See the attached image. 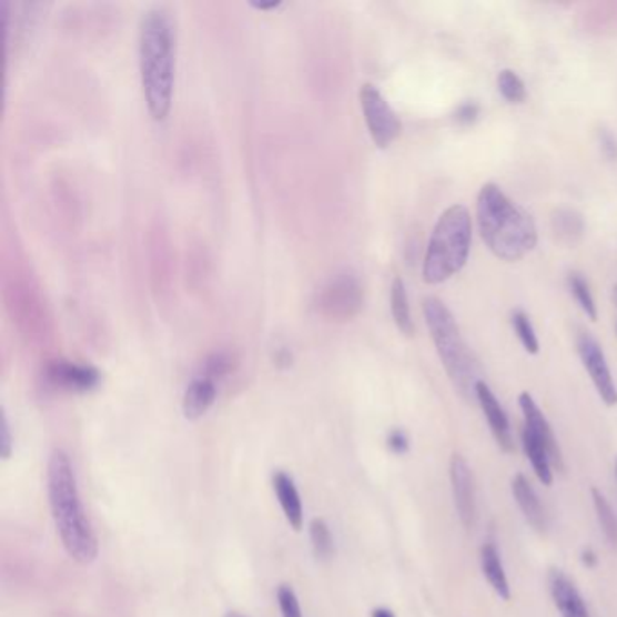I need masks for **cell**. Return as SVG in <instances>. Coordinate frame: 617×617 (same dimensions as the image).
I'll use <instances>...</instances> for the list:
<instances>
[{
  "mask_svg": "<svg viewBox=\"0 0 617 617\" xmlns=\"http://www.w3.org/2000/svg\"><path fill=\"white\" fill-rule=\"evenodd\" d=\"M140 77L149 113L162 122L171 113L176 69V37L171 13L165 8L145 11L140 24Z\"/></svg>",
  "mask_w": 617,
  "mask_h": 617,
  "instance_id": "1",
  "label": "cell"
},
{
  "mask_svg": "<svg viewBox=\"0 0 617 617\" xmlns=\"http://www.w3.org/2000/svg\"><path fill=\"white\" fill-rule=\"evenodd\" d=\"M48 496L51 515L69 558L80 565L93 564L99 556V539L85 515L73 464L68 453L54 449L48 464Z\"/></svg>",
  "mask_w": 617,
  "mask_h": 617,
  "instance_id": "2",
  "label": "cell"
},
{
  "mask_svg": "<svg viewBox=\"0 0 617 617\" xmlns=\"http://www.w3.org/2000/svg\"><path fill=\"white\" fill-rule=\"evenodd\" d=\"M476 221L482 240L498 260H522L538 243L533 216L496 183H485L478 192Z\"/></svg>",
  "mask_w": 617,
  "mask_h": 617,
  "instance_id": "3",
  "label": "cell"
},
{
  "mask_svg": "<svg viewBox=\"0 0 617 617\" xmlns=\"http://www.w3.org/2000/svg\"><path fill=\"white\" fill-rule=\"evenodd\" d=\"M422 310L438 357L446 367L447 377L462 397L473 401L476 398V386L484 381L482 366L473 350L467 346L466 338L462 337L455 315L436 297H426Z\"/></svg>",
  "mask_w": 617,
  "mask_h": 617,
  "instance_id": "4",
  "label": "cell"
},
{
  "mask_svg": "<svg viewBox=\"0 0 617 617\" xmlns=\"http://www.w3.org/2000/svg\"><path fill=\"white\" fill-rule=\"evenodd\" d=\"M473 221L464 205L447 209L427 243L422 275L427 284H441L458 274L469 260Z\"/></svg>",
  "mask_w": 617,
  "mask_h": 617,
  "instance_id": "5",
  "label": "cell"
},
{
  "mask_svg": "<svg viewBox=\"0 0 617 617\" xmlns=\"http://www.w3.org/2000/svg\"><path fill=\"white\" fill-rule=\"evenodd\" d=\"M364 122L378 149H387L402 133V122L384 94L373 84H364L358 93Z\"/></svg>",
  "mask_w": 617,
  "mask_h": 617,
  "instance_id": "6",
  "label": "cell"
},
{
  "mask_svg": "<svg viewBox=\"0 0 617 617\" xmlns=\"http://www.w3.org/2000/svg\"><path fill=\"white\" fill-rule=\"evenodd\" d=\"M576 350L601 401L607 406H617V386L598 338L588 332H581L576 337Z\"/></svg>",
  "mask_w": 617,
  "mask_h": 617,
  "instance_id": "7",
  "label": "cell"
},
{
  "mask_svg": "<svg viewBox=\"0 0 617 617\" xmlns=\"http://www.w3.org/2000/svg\"><path fill=\"white\" fill-rule=\"evenodd\" d=\"M449 478L458 518H461L464 529L473 530L476 519H478L475 476H473L469 464L461 453L451 456Z\"/></svg>",
  "mask_w": 617,
  "mask_h": 617,
  "instance_id": "8",
  "label": "cell"
},
{
  "mask_svg": "<svg viewBox=\"0 0 617 617\" xmlns=\"http://www.w3.org/2000/svg\"><path fill=\"white\" fill-rule=\"evenodd\" d=\"M519 409L524 413V427H527L549 453L553 466L558 471H564V453L559 449L558 438L554 435L549 421L545 417L544 412L539 409L538 404L534 401L530 393L524 392L519 395Z\"/></svg>",
  "mask_w": 617,
  "mask_h": 617,
  "instance_id": "9",
  "label": "cell"
},
{
  "mask_svg": "<svg viewBox=\"0 0 617 617\" xmlns=\"http://www.w3.org/2000/svg\"><path fill=\"white\" fill-rule=\"evenodd\" d=\"M45 377L50 381L51 386L65 390V392H89L100 383V373L97 367L69 363V361L51 363L45 370Z\"/></svg>",
  "mask_w": 617,
  "mask_h": 617,
  "instance_id": "10",
  "label": "cell"
},
{
  "mask_svg": "<svg viewBox=\"0 0 617 617\" xmlns=\"http://www.w3.org/2000/svg\"><path fill=\"white\" fill-rule=\"evenodd\" d=\"M476 401L481 404L482 412L489 422L490 433L495 436L496 444L504 453L510 455L515 451V441H513V433H510L509 418L505 415L504 407H502L500 402L485 381H481L476 386Z\"/></svg>",
  "mask_w": 617,
  "mask_h": 617,
  "instance_id": "11",
  "label": "cell"
},
{
  "mask_svg": "<svg viewBox=\"0 0 617 617\" xmlns=\"http://www.w3.org/2000/svg\"><path fill=\"white\" fill-rule=\"evenodd\" d=\"M547 584H549L550 598L562 617H590L584 596L562 568H550Z\"/></svg>",
  "mask_w": 617,
  "mask_h": 617,
  "instance_id": "12",
  "label": "cell"
},
{
  "mask_svg": "<svg viewBox=\"0 0 617 617\" xmlns=\"http://www.w3.org/2000/svg\"><path fill=\"white\" fill-rule=\"evenodd\" d=\"M361 303H363L361 286L352 275H344L335 281L324 294V306L330 310V314L341 315V317H352L353 314H357Z\"/></svg>",
  "mask_w": 617,
  "mask_h": 617,
  "instance_id": "13",
  "label": "cell"
},
{
  "mask_svg": "<svg viewBox=\"0 0 617 617\" xmlns=\"http://www.w3.org/2000/svg\"><path fill=\"white\" fill-rule=\"evenodd\" d=\"M510 489H513V496H515L519 510L524 513L527 524L539 534L547 533V527H549L547 513H545V507L539 502V496L536 495L533 485L527 481V476L516 475L510 482Z\"/></svg>",
  "mask_w": 617,
  "mask_h": 617,
  "instance_id": "14",
  "label": "cell"
},
{
  "mask_svg": "<svg viewBox=\"0 0 617 617\" xmlns=\"http://www.w3.org/2000/svg\"><path fill=\"white\" fill-rule=\"evenodd\" d=\"M218 387L211 378L201 377L192 378V383L186 386L185 395H183V415L186 421H198L203 417L212 404L216 402Z\"/></svg>",
  "mask_w": 617,
  "mask_h": 617,
  "instance_id": "15",
  "label": "cell"
},
{
  "mask_svg": "<svg viewBox=\"0 0 617 617\" xmlns=\"http://www.w3.org/2000/svg\"><path fill=\"white\" fill-rule=\"evenodd\" d=\"M272 482H274L275 496L280 500L281 509L289 519V524L292 525V529H303V504H301L300 490L295 487L294 481L283 471H277Z\"/></svg>",
  "mask_w": 617,
  "mask_h": 617,
  "instance_id": "16",
  "label": "cell"
},
{
  "mask_svg": "<svg viewBox=\"0 0 617 617\" xmlns=\"http://www.w3.org/2000/svg\"><path fill=\"white\" fill-rule=\"evenodd\" d=\"M550 229L556 240L565 246H576L584 240L585 220L576 209L562 206L553 212Z\"/></svg>",
  "mask_w": 617,
  "mask_h": 617,
  "instance_id": "17",
  "label": "cell"
},
{
  "mask_svg": "<svg viewBox=\"0 0 617 617\" xmlns=\"http://www.w3.org/2000/svg\"><path fill=\"white\" fill-rule=\"evenodd\" d=\"M482 573L485 579L489 581L490 587L495 590L498 598L504 601L510 599V587L507 574H505L504 564H502L500 550L493 542H487L481 549Z\"/></svg>",
  "mask_w": 617,
  "mask_h": 617,
  "instance_id": "18",
  "label": "cell"
},
{
  "mask_svg": "<svg viewBox=\"0 0 617 617\" xmlns=\"http://www.w3.org/2000/svg\"><path fill=\"white\" fill-rule=\"evenodd\" d=\"M522 444H524L525 455L529 458L530 466L538 476V481L547 487L553 485V462H550L549 453L545 449L544 444L527 427L522 429Z\"/></svg>",
  "mask_w": 617,
  "mask_h": 617,
  "instance_id": "19",
  "label": "cell"
},
{
  "mask_svg": "<svg viewBox=\"0 0 617 617\" xmlns=\"http://www.w3.org/2000/svg\"><path fill=\"white\" fill-rule=\"evenodd\" d=\"M390 301H392L393 321L401 330V334L412 337L415 334V324H413L412 308H409V300H407L406 284L401 277L393 280Z\"/></svg>",
  "mask_w": 617,
  "mask_h": 617,
  "instance_id": "20",
  "label": "cell"
},
{
  "mask_svg": "<svg viewBox=\"0 0 617 617\" xmlns=\"http://www.w3.org/2000/svg\"><path fill=\"white\" fill-rule=\"evenodd\" d=\"M593 502L596 516H598L599 527H601L605 538L614 549H617V515L613 509V505L607 500V496L603 495L598 487H593Z\"/></svg>",
  "mask_w": 617,
  "mask_h": 617,
  "instance_id": "21",
  "label": "cell"
},
{
  "mask_svg": "<svg viewBox=\"0 0 617 617\" xmlns=\"http://www.w3.org/2000/svg\"><path fill=\"white\" fill-rule=\"evenodd\" d=\"M510 324H513V330L518 335L519 343L524 346L525 352L530 353V355H538V335H536V330H534L533 323H530L529 315L525 314L524 310H516L510 315Z\"/></svg>",
  "mask_w": 617,
  "mask_h": 617,
  "instance_id": "22",
  "label": "cell"
},
{
  "mask_svg": "<svg viewBox=\"0 0 617 617\" xmlns=\"http://www.w3.org/2000/svg\"><path fill=\"white\" fill-rule=\"evenodd\" d=\"M568 289L573 292L574 297L578 301L579 308L584 310L585 315L590 321H596L598 318V306H596L593 292H590V286H588L584 275L578 274V272L568 275Z\"/></svg>",
  "mask_w": 617,
  "mask_h": 617,
  "instance_id": "23",
  "label": "cell"
},
{
  "mask_svg": "<svg viewBox=\"0 0 617 617\" xmlns=\"http://www.w3.org/2000/svg\"><path fill=\"white\" fill-rule=\"evenodd\" d=\"M310 539H312V547H314L315 556L318 559L332 558V554H334V536H332V530H330L328 524L324 519H312V524H310Z\"/></svg>",
  "mask_w": 617,
  "mask_h": 617,
  "instance_id": "24",
  "label": "cell"
},
{
  "mask_svg": "<svg viewBox=\"0 0 617 617\" xmlns=\"http://www.w3.org/2000/svg\"><path fill=\"white\" fill-rule=\"evenodd\" d=\"M498 91L509 103H524L527 99V89L524 80L513 69H504L498 74Z\"/></svg>",
  "mask_w": 617,
  "mask_h": 617,
  "instance_id": "25",
  "label": "cell"
},
{
  "mask_svg": "<svg viewBox=\"0 0 617 617\" xmlns=\"http://www.w3.org/2000/svg\"><path fill=\"white\" fill-rule=\"evenodd\" d=\"M232 372V358L229 353L218 352L212 353L211 357L206 358L203 366H201V377L211 378V381H220Z\"/></svg>",
  "mask_w": 617,
  "mask_h": 617,
  "instance_id": "26",
  "label": "cell"
},
{
  "mask_svg": "<svg viewBox=\"0 0 617 617\" xmlns=\"http://www.w3.org/2000/svg\"><path fill=\"white\" fill-rule=\"evenodd\" d=\"M277 603H280L281 616L303 617L300 599H297L294 588L290 587V585H281V587L277 588Z\"/></svg>",
  "mask_w": 617,
  "mask_h": 617,
  "instance_id": "27",
  "label": "cell"
},
{
  "mask_svg": "<svg viewBox=\"0 0 617 617\" xmlns=\"http://www.w3.org/2000/svg\"><path fill=\"white\" fill-rule=\"evenodd\" d=\"M482 108L481 103L476 102H464L456 108L455 114V122L462 128H469L473 123L478 122V118H481Z\"/></svg>",
  "mask_w": 617,
  "mask_h": 617,
  "instance_id": "28",
  "label": "cell"
},
{
  "mask_svg": "<svg viewBox=\"0 0 617 617\" xmlns=\"http://www.w3.org/2000/svg\"><path fill=\"white\" fill-rule=\"evenodd\" d=\"M386 442L387 449L392 451L393 455H406L409 451V438H407L406 432H402V429H392Z\"/></svg>",
  "mask_w": 617,
  "mask_h": 617,
  "instance_id": "29",
  "label": "cell"
},
{
  "mask_svg": "<svg viewBox=\"0 0 617 617\" xmlns=\"http://www.w3.org/2000/svg\"><path fill=\"white\" fill-rule=\"evenodd\" d=\"M11 453H13V436H11L10 421L6 417V413H2V426H0V455H2L4 461H8Z\"/></svg>",
  "mask_w": 617,
  "mask_h": 617,
  "instance_id": "30",
  "label": "cell"
},
{
  "mask_svg": "<svg viewBox=\"0 0 617 617\" xmlns=\"http://www.w3.org/2000/svg\"><path fill=\"white\" fill-rule=\"evenodd\" d=\"M599 143L601 151L610 162H617V138L608 129H599Z\"/></svg>",
  "mask_w": 617,
  "mask_h": 617,
  "instance_id": "31",
  "label": "cell"
},
{
  "mask_svg": "<svg viewBox=\"0 0 617 617\" xmlns=\"http://www.w3.org/2000/svg\"><path fill=\"white\" fill-rule=\"evenodd\" d=\"M581 564L587 568L596 567L598 565V554L594 553L590 547H587V549L581 550Z\"/></svg>",
  "mask_w": 617,
  "mask_h": 617,
  "instance_id": "32",
  "label": "cell"
},
{
  "mask_svg": "<svg viewBox=\"0 0 617 617\" xmlns=\"http://www.w3.org/2000/svg\"><path fill=\"white\" fill-rule=\"evenodd\" d=\"M252 8L260 11H270V10H277L283 6L281 0H272V2H251Z\"/></svg>",
  "mask_w": 617,
  "mask_h": 617,
  "instance_id": "33",
  "label": "cell"
},
{
  "mask_svg": "<svg viewBox=\"0 0 617 617\" xmlns=\"http://www.w3.org/2000/svg\"><path fill=\"white\" fill-rule=\"evenodd\" d=\"M372 617H395V614L390 610V608H375L372 613Z\"/></svg>",
  "mask_w": 617,
  "mask_h": 617,
  "instance_id": "34",
  "label": "cell"
},
{
  "mask_svg": "<svg viewBox=\"0 0 617 617\" xmlns=\"http://www.w3.org/2000/svg\"><path fill=\"white\" fill-rule=\"evenodd\" d=\"M613 301H614V304H616V306H617V284H616V286H614V290H613Z\"/></svg>",
  "mask_w": 617,
  "mask_h": 617,
  "instance_id": "35",
  "label": "cell"
},
{
  "mask_svg": "<svg viewBox=\"0 0 617 617\" xmlns=\"http://www.w3.org/2000/svg\"><path fill=\"white\" fill-rule=\"evenodd\" d=\"M225 617H245V616H241V614L237 613H231V614H226Z\"/></svg>",
  "mask_w": 617,
  "mask_h": 617,
  "instance_id": "36",
  "label": "cell"
},
{
  "mask_svg": "<svg viewBox=\"0 0 617 617\" xmlns=\"http://www.w3.org/2000/svg\"><path fill=\"white\" fill-rule=\"evenodd\" d=\"M614 471H616V481H617V458H616V464H614Z\"/></svg>",
  "mask_w": 617,
  "mask_h": 617,
  "instance_id": "37",
  "label": "cell"
},
{
  "mask_svg": "<svg viewBox=\"0 0 617 617\" xmlns=\"http://www.w3.org/2000/svg\"><path fill=\"white\" fill-rule=\"evenodd\" d=\"M616 328H617V326H616Z\"/></svg>",
  "mask_w": 617,
  "mask_h": 617,
  "instance_id": "38",
  "label": "cell"
}]
</instances>
